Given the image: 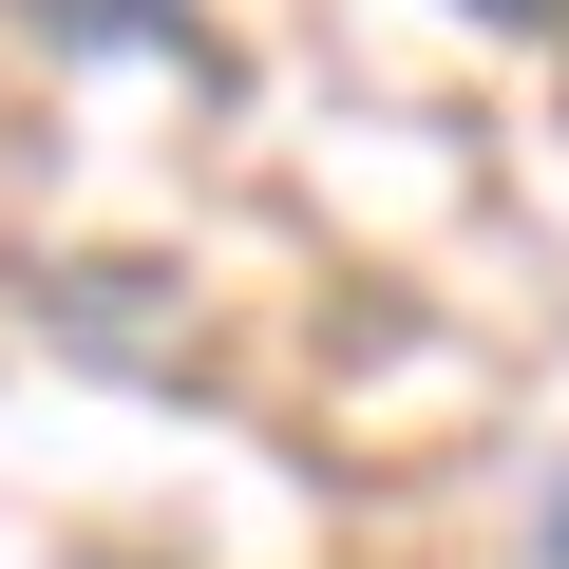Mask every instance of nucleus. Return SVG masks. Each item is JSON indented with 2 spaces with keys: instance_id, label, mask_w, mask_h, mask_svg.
<instances>
[{
  "instance_id": "1",
  "label": "nucleus",
  "mask_w": 569,
  "mask_h": 569,
  "mask_svg": "<svg viewBox=\"0 0 569 569\" xmlns=\"http://www.w3.org/2000/svg\"><path fill=\"white\" fill-rule=\"evenodd\" d=\"M20 39H39V58H171L190 0H20Z\"/></svg>"
},
{
  "instance_id": "2",
  "label": "nucleus",
  "mask_w": 569,
  "mask_h": 569,
  "mask_svg": "<svg viewBox=\"0 0 569 569\" xmlns=\"http://www.w3.org/2000/svg\"><path fill=\"white\" fill-rule=\"evenodd\" d=\"M456 20H493V39H569V0H456Z\"/></svg>"
},
{
  "instance_id": "3",
  "label": "nucleus",
  "mask_w": 569,
  "mask_h": 569,
  "mask_svg": "<svg viewBox=\"0 0 569 569\" xmlns=\"http://www.w3.org/2000/svg\"><path fill=\"white\" fill-rule=\"evenodd\" d=\"M531 569H569V475H550V493H531Z\"/></svg>"
}]
</instances>
